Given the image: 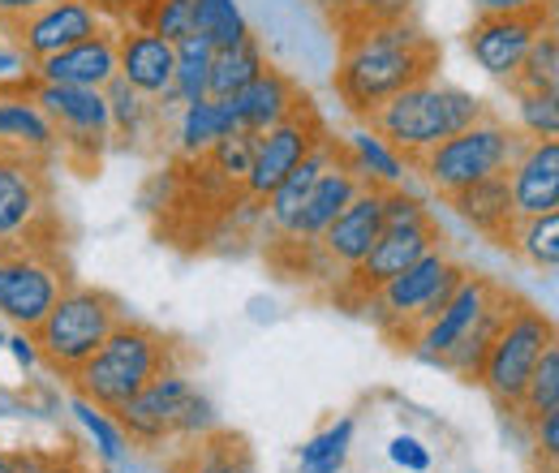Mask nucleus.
Listing matches in <instances>:
<instances>
[{
  "label": "nucleus",
  "instance_id": "nucleus-3",
  "mask_svg": "<svg viewBox=\"0 0 559 473\" xmlns=\"http://www.w3.org/2000/svg\"><path fill=\"white\" fill-rule=\"evenodd\" d=\"M487 113V104L452 82H439V78H426L405 86L401 95H392L370 121L366 130L379 134L405 164V173H414L421 155L430 146H439L443 138H452L456 130L474 126L478 117Z\"/></svg>",
  "mask_w": 559,
  "mask_h": 473
},
{
  "label": "nucleus",
  "instance_id": "nucleus-40",
  "mask_svg": "<svg viewBox=\"0 0 559 473\" xmlns=\"http://www.w3.org/2000/svg\"><path fill=\"white\" fill-rule=\"evenodd\" d=\"M516 113L525 138L559 134V91H516Z\"/></svg>",
  "mask_w": 559,
  "mask_h": 473
},
{
  "label": "nucleus",
  "instance_id": "nucleus-19",
  "mask_svg": "<svg viewBox=\"0 0 559 473\" xmlns=\"http://www.w3.org/2000/svg\"><path fill=\"white\" fill-rule=\"evenodd\" d=\"M512 211L521 215H547L559 211V142L556 138H530L521 155L508 168Z\"/></svg>",
  "mask_w": 559,
  "mask_h": 473
},
{
  "label": "nucleus",
  "instance_id": "nucleus-43",
  "mask_svg": "<svg viewBox=\"0 0 559 473\" xmlns=\"http://www.w3.org/2000/svg\"><path fill=\"white\" fill-rule=\"evenodd\" d=\"M388 457H392V465H401V470L409 473H426L430 470V448L414 439V435H396L392 444H388Z\"/></svg>",
  "mask_w": 559,
  "mask_h": 473
},
{
  "label": "nucleus",
  "instance_id": "nucleus-5",
  "mask_svg": "<svg viewBox=\"0 0 559 473\" xmlns=\"http://www.w3.org/2000/svg\"><path fill=\"white\" fill-rule=\"evenodd\" d=\"M112 422L121 426L126 444L146 448V452H164L194 435H207L215 426V409L177 366V370H164L159 379H151L139 397H130L112 413Z\"/></svg>",
  "mask_w": 559,
  "mask_h": 473
},
{
  "label": "nucleus",
  "instance_id": "nucleus-18",
  "mask_svg": "<svg viewBox=\"0 0 559 473\" xmlns=\"http://www.w3.org/2000/svg\"><path fill=\"white\" fill-rule=\"evenodd\" d=\"M495 288H499V280L478 275V271H465V280L452 288V297L443 301V310L421 328L409 353L435 366L452 344H461V336L478 323V315L487 310V301H490V293H495Z\"/></svg>",
  "mask_w": 559,
  "mask_h": 473
},
{
  "label": "nucleus",
  "instance_id": "nucleus-28",
  "mask_svg": "<svg viewBox=\"0 0 559 473\" xmlns=\"http://www.w3.org/2000/svg\"><path fill=\"white\" fill-rule=\"evenodd\" d=\"M267 66H272V61H267V52H263L259 35H246L241 44L219 48V52L211 57L207 99H228V95L246 91V86H250V82H254Z\"/></svg>",
  "mask_w": 559,
  "mask_h": 473
},
{
  "label": "nucleus",
  "instance_id": "nucleus-42",
  "mask_svg": "<svg viewBox=\"0 0 559 473\" xmlns=\"http://www.w3.org/2000/svg\"><path fill=\"white\" fill-rule=\"evenodd\" d=\"M73 413H78V422L91 430V439H95V448H99V457L104 461H121L126 457V435H121V426L104 413V409L86 405V401H73Z\"/></svg>",
  "mask_w": 559,
  "mask_h": 473
},
{
  "label": "nucleus",
  "instance_id": "nucleus-38",
  "mask_svg": "<svg viewBox=\"0 0 559 473\" xmlns=\"http://www.w3.org/2000/svg\"><path fill=\"white\" fill-rule=\"evenodd\" d=\"M126 26H142L168 44L186 39L194 31V0H139L134 17Z\"/></svg>",
  "mask_w": 559,
  "mask_h": 473
},
{
  "label": "nucleus",
  "instance_id": "nucleus-51",
  "mask_svg": "<svg viewBox=\"0 0 559 473\" xmlns=\"http://www.w3.org/2000/svg\"><path fill=\"white\" fill-rule=\"evenodd\" d=\"M0 323H4V319H0ZM0 344H4V328H0Z\"/></svg>",
  "mask_w": 559,
  "mask_h": 473
},
{
  "label": "nucleus",
  "instance_id": "nucleus-4",
  "mask_svg": "<svg viewBox=\"0 0 559 473\" xmlns=\"http://www.w3.org/2000/svg\"><path fill=\"white\" fill-rule=\"evenodd\" d=\"M465 263L448 255V246L421 255L418 263L392 275L361 310L374 319V328L392 340L396 348H414L418 332L443 310V301L452 297V288L465 280Z\"/></svg>",
  "mask_w": 559,
  "mask_h": 473
},
{
  "label": "nucleus",
  "instance_id": "nucleus-35",
  "mask_svg": "<svg viewBox=\"0 0 559 473\" xmlns=\"http://www.w3.org/2000/svg\"><path fill=\"white\" fill-rule=\"evenodd\" d=\"M194 35L207 39L211 48L219 52V48L241 44L254 31H250V22H246L237 0H194Z\"/></svg>",
  "mask_w": 559,
  "mask_h": 473
},
{
  "label": "nucleus",
  "instance_id": "nucleus-20",
  "mask_svg": "<svg viewBox=\"0 0 559 473\" xmlns=\"http://www.w3.org/2000/svg\"><path fill=\"white\" fill-rule=\"evenodd\" d=\"M301 99H306V91L293 82V73L267 66L246 91H237V95H228V99H219V104H224V113H228V121H233L237 130L263 134V130L280 126Z\"/></svg>",
  "mask_w": 559,
  "mask_h": 473
},
{
  "label": "nucleus",
  "instance_id": "nucleus-36",
  "mask_svg": "<svg viewBox=\"0 0 559 473\" xmlns=\"http://www.w3.org/2000/svg\"><path fill=\"white\" fill-rule=\"evenodd\" d=\"M508 91H559V39H556V22L530 44L521 69L512 73Z\"/></svg>",
  "mask_w": 559,
  "mask_h": 473
},
{
  "label": "nucleus",
  "instance_id": "nucleus-33",
  "mask_svg": "<svg viewBox=\"0 0 559 473\" xmlns=\"http://www.w3.org/2000/svg\"><path fill=\"white\" fill-rule=\"evenodd\" d=\"M237 126L228 121L219 99H199V104H181V121H177V146L181 155H199L211 142H219L224 134H233Z\"/></svg>",
  "mask_w": 559,
  "mask_h": 473
},
{
  "label": "nucleus",
  "instance_id": "nucleus-14",
  "mask_svg": "<svg viewBox=\"0 0 559 473\" xmlns=\"http://www.w3.org/2000/svg\"><path fill=\"white\" fill-rule=\"evenodd\" d=\"M383 194H388V186L366 181L353 194V203L310 241V263L319 268L314 275H336L341 280L370 255V246L383 233Z\"/></svg>",
  "mask_w": 559,
  "mask_h": 473
},
{
  "label": "nucleus",
  "instance_id": "nucleus-44",
  "mask_svg": "<svg viewBox=\"0 0 559 473\" xmlns=\"http://www.w3.org/2000/svg\"><path fill=\"white\" fill-rule=\"evenodd\" d=\"M530 430H534V448H538V457L547 461V470H556V457H559V413H547V417H538Z\"/></svg>",
  "mask_w": 559,
  "mask_h": 473
},
{
  "label": "nucleus",
  "instance_id": "nucleus-29",
  "mask_svg": "<svg viewBox=\"0 0 559 473\" xmlns=\"http://www.w3.org/2000/svg\"><path fill=\"white\" fill-rule=\"evenodd\" d=\"M104 99H108V117H112V142H139L146 138V130L168 113L159 99H146L142 91H134L126 78H112L104 86Z\"/></svg>",
  "mask_w": 559,
  "mask_h": 473
},
{
  "label": "nucleus",
  "instance_id": "nucleus-45",
  "mask_svg": "<svg viewBox=\"0 0 559 473\" xmlns=\"http://www.w3.org/2000/svg\"><path fill=\"white\" fill-rule=\"evenodd\" d=\"M474 13H534V9H556V0H469Z\"/></svg>",
  "mask_w": 559,
  "mask_h": 473
},
{
  "label": "nucleus",
  "instance_id": "nucleus-47",
  "mask_svg": "<svg viewBox=\"0 0 559 473\" xmlns=\"http://www.w3.org/2000/svg\"><path fill=\"white\" fill-rule=\"evenodd\" d=\"M39 4H48V0H0V26H4V22H13V17L35 13Z\"/></svg>",
  "mask_w": 559,
  "mask_h": 473
},
{
  "label": "nucleus",
  "instance_id": "nucleus-30",
  "mask_svg": "<svg viewBox=\"0 0 559 473\" xmlns=\"http://www.w3.org/2000/svg\"><path fill=\"white\" fill-rule=\"evenodd\" d=\"M211 57H215V48H211L207 39H199L194 31L173 44V91L164 99L168 108L173 104H199V99H207Z\"/></svg>",
  "mask_w": 559,
  "mask_h": 473
},
{
  "label": "nucleus",
  "instance_id": "nucleus-25",
  "mask_svg": "<svg viewBox=\"0 0 559 473\" xmlns=\"http://www.w3.org/2000/svg\"><path fill=\"white\" fill-rule=\"evenodd\" d=\"M443 203L456 211V220H465L474 233H483L490 246L508 250V237H512V224H516L512 190H508V173L487 177V181H478V186H465V190L448 194Z\"/></svg>",
  "mask_w": 559,
  "mask_h": 473
},
{
  "label": "nucleus",
  "instance_id": "nucleus-1",
  "mask_svg": "<svg viewBox=\"0 0 559 473\" xmlns=\"http://www.w3.org/2000/svg\"><path fill=\"white\" fill-rule=\"evenodd\" d=\"M443 61V48L421 31L418 22H388V26H366L341 35V57L332 86L341 104L366 126L392 95L405 86L435 78Z\"/></svg>",
  "mask_w": 559,
  "mask_h": 473
},
{
  "label": "nucleus",
  "instance_id": "nucleus-48",
  "mask_svg": "<svg viewBox=\"0 0 559 473\" xmlns=\"http://www.w3.org/2000/svg\"><path fill=\"white\" fill-rule=\"evenodd\" d=\"M4 344H13V357H17L22 366H35V362H39V357H35V344H31V336H26V332H13Z\"/></svg>",
  "mask_w": 559,
  "mask_h": 473
},
{
  "label": "nucleus",
  "instance_id": "nucleus-13",
  "mask_svg": "<svg viewBox=\"0 0 559 473\" xmlns=\"http://www.w3.org/2000/svg\"><path fill=\"white\" fill-rule=\"evenodd\" d=\"M328 134L332 130H328V121H323V113H319V104L310 95L280 126L254 134V159H250V177H246V199L254 206L263 203Z\"/></svg>",
  "mask_w": 559,
  "mask_h": 473
},
{
  "label": "nucleus",
  "instance_id": "nucleus-12",
  "mask_svg": "<svg viewBox=\"0 0 559 473\" xmlns=\"http://www.w3.org/2000/svg\"><path fill=\"white\" fill-rule=\"evenodd\" d=\"M439 246H448V237H443V228H439V220L430 215V220H421V224H396V228H383L379 233V241L370 246V255L349 271V275H341L336 280V288H332V297L341 301V306H349V310H361L392 275H401V271L409 268V263H418L421 255H430V250H439Z\"/></svg>",
  "mask_w": 559,
  "mask_h": 473
},
{
  "label": "nucleus",
  "instance_id": "nucleus-50",
  "mask_svg": "<svg viewBox=\"0 0 559 473\" xmlns=\"http://www.w3.org/2000/svg\"><path fill=\"white\" fill-rule=\"evenodd\" d=\"M0 473H9V452L0 448Z\"/></svg>",
  "mask_w": 559,
  "mask_h": 473
},
{
  "label": "nucleus",
  "instance_id": "nucleus-23",
  "mask_svg": "<svg viewBox=\"0 0 559 473\" xmlns=\"http://www.w3.org/2000/svg\"><path fill=\"white\" fill-rule=\"evenodd\" d=\"M117 78L164 104L173 91V44L142 26H117Z\"/></svg>",
  "mask_w": 559,
  "mask_h": 473
},
{
  "label": "nucleus",
  "instance_id": "nucleus-26",
  "mask_svg": "<svg viewBox=\"0 0 559 473\" xmlns=\"http://www.w3.org/2000/svg\"><path fill=\"white\" fill-rule=\"evenodd\" d=\"M336 146H341V138L336 134H328L284 181H280L276 190L263 199V228L272 233V241L276 237H284L288 228H293V220H297V211H301V203H306V194H310V186L319 181V173L332 164V155H336Z\"/></svg>",
  "mask_w": 559,
  "mask_h": 473
},
{
  "label": "nucleus",
  "instance_id": "nucleus-9",
  "mask_svg": "<svg viewBox=\"0 0 559 473\" xmlns=\"http://www.w3.org/2000/svg\"><path fill=\"white\" fill-rule=\"evenodd\" d=\"M22 86L31 91V99L39 104V113L48 117V126L57 134V164H66L78 177H95L112 146V117H108L104 91L57 86V82H39L31 73L22 78Z\"/></svg>",
  "mask_w": 559,
  "mask_h": 473
},
{
  "label": "nucleus",
  "instance_id": "nucleus-31",
  "mask_svg": "<svg viewBox=\"0 0 559 473\" xmlns=\"http://www.w3.org/2000/svg\"><path fill=\"white\" fill-rule=\"evenodd\" d=\"M508 255L525 259L530 268H538V271H556L559 268V211L521 215V220L512 224Z\"/></svg>",
  "mask_w": 559,
  "mask_h": 473
},
{
  "label": "nucleus",
  "instance_id": "nucleus-2",
  "mask_svg": "<svg viewBox=\"0 0 559 473\" xmlns=\"http://www.w3.org/2000/svg\"><path fill=\"white\" fill-rule=\"evenodd\" d=\"M177 366H181V344L164 336L159 328L126 315L108 332V340L73 370L70 383L78 401L104 409L112 417L130 397H139L151 379H159L164 370H177Z\"/></svg>",
  "mask_w": 559,
  "mask_h": 473
},
{
  "label": "nucleus",
  "instance_id": "nucleus-7",
  "mask_svg": "<svg viewBox=\"0 0 559 473\" xmlns=\"http://www.w3.org/2000/svg\"><path fill=\"white\" fill-rule=\"evenodd\" d=\"M525 142L530 138L521 134L516 126L499 121L487 108L474 126H465V130H456L452 138H443L439 146H430L418 164H414V173H418L439 199H448V194H456L465 186H478L487 177L508 173Z\"/></svg>",
  "mask_w": 559,
  "mask_h": 473
},
{
  "label": "nucleus",
  "instance_id": "nucleus-21",
  "mask_svg": "<svg viewBox=\"0 0 559 473\" xmlns=\"http://www.w3.org/2000/svg\"><path fill=\"white\" fill-rule=\"evenodd\" d=\"M26 73L39 78V82H57V86H91V91H104V86L117 78V26H104L99 35L73 44L66 52L26 66Z\"/></svg>",
  "mask_w": 559,
  "mask_h": 473
},
{
  "label": "nucleus",
  "instance_id": "nucleus-22",
  "mask_svg": "<svg viewBox=\"0 0 559 473\" xmlns=\"http://www.w3.org/2000/svg\"><path fill=\"white\" fill-rule=\"evenodd\" d=\"M0 155H31L57 164V134L22 78L0 82Z\"/></svg>",
  "mask_w": 559,
  "mask_h": 473
},
{
  "label": "nucleus",
  "instance_id": "nucleus-49",
  "mask_svg": "<svg viewBox=\"0 0 559 473\" xmlns=\"http://www.w3.org/2000/svg\"><path fill=\"white\" fill-rule=\"evenodd\" d=\"M17 66H22V61H17L13 52H0V73H4V69H17Z\"/></svg>",
  "mask_w": 559,
  "mask_h": 473
},
{
  "label": "nucleus",
  "instance_id": "nucleus-37",
  "mask_svg": "<svg viewBox=\"0 0 559 473\" xmlns=\"http://www.w3.org/2000/svg\"><path fill=\"white\" fill-rule=\"evenodd\" d=\"M349 142V155L353 164H357V173L366 177V181H374V186H405V164H401V155L383 142L379 134H370V130H361V134L345 138Z\"/></svg>",
  "mask_w": 559,
  "mask_h": 473
},
{
  "label": "nucleus",
  "instance_id": "nucleus-8",
  "mask_svg": "<svg viewBox=\"0 0 559 473\" xmlns=\"http://www.w3.org/2000/svg\"><path fill=\"white\" fill-rule=\"evenodd\" d=\"M57 164L0 155V250H61Z\"/></svg>",
  "mask_w": 559,
  "mask_h": 473
},
{
  "label": "nucleus",
  "instance_id": "nucleus-41",
  "mask_svg": "<svg viewBox=\"0 0 559 473\" xmlns=\"http://www.w3.org/2000/svg\"><path fill=\"white\" fill-rule=\"evenodd\" d=\"M9 473H95L86 461H82V452H73V448H17V452H9Z\"/></svg>",
  "mask_w": 559,
  "mask_h": 473
},
{
  "label": "nucleus",
  "instance_id": "nucleus-34",
  "mask_svg": "<svg viewBox=\"0 0 559 473\" xmlns=\"http://www.w3.org/2000/svg\"><path fill=\"white\" fill-rule=\"evenodd\" d=\"M547 413H559V348L556 344L538 357L534 375L525 379L521 401H516V409H512V417L525 422V426H534V422L547 417Z\"/></svg>",
  "mask_w": 559,
  "mask_h": 473
},
{
  "label": "nucleus",
  "instance_id": "nucleus-11",
  "mask_svg": "<svg viewBox=\"0 0 559 473\" xmlns=\"http://www.w3.org/2000/svg\"><path fill=\"white\" fill-rule=\"evenodd\" d=\"M70 284L61 250H0V319L31 336Z\"/></svg>",
  "mask_w": 559,
  "mask_h": 473
},
{
  "label": "nucleus",
  "instance_id": "nucleus-27",
  "mask_svg": "<svg viewBox=\"0 0 559 473\" xmlns=\"http://www.w3.org/2000/svg\"><path fill=\"white\" fill-rule=\"evenodd\" d=\"M512 301H516V293H508V288L499 284V288L490 293L487 310L478 315V323L461 336V344H452L435 366H443V370H452V375H461V379L478 383V370H483V362H487L490 344H495V336H499V328H503V319H508Z\"/></svg>",
  "mask_w": 559,
  "mask_h": 473
},
{
  "label": "nucleus",
  "instance_id": "nucleus-15",
  "mask_svg": "<svg viewBox=\"0 0 559 473\" xmlns=\"http://www.w3.org/2000/svg\"><path fill=\"white\" fill-rule=\"evenodd\" d=\"M104 26H108V22H104L86 0H48V4H39L35 13L4 22L0 31H4L9 44H13V57L26 61V66H35V61H44V57H57V52H66L73 44L99 35Z\"/></svg>",
  "mask_w": 559,
  "mask_h": 473
},
{
  "label": "nucleus",
  "instance_id": "nucleus-32",
  "mask_svg": "<svg viewBox=\"0 0 559 473\" xmlns=\"http://www.w3.org/2000/svg\"><path fill=\"white\" fill-rule=\"evenodd\" d=\"M332 26L345 31H366V26H388V22H409L414 0H319Z\"/></svg>",
  "mask_w": 559,
  "mask_h": 473
},
{
  "label": "nucleus",
  "instance_id": "nucleus-17",
  "mask_svg": "<svg viewBox=\"0 0 559 473\" xmlns=\"http://www.w3.org/2000/svg\"><path fill=\"white\" fill-rule=\"evenodd\" d=\"M366 186V177L357 173V164H353L349 155V142L341 138V146H336V155H332V164L319 173V181L310 186V194H306V203L297 211V220H293V228L276 237V241H293V246H306V241H314L345 206L353 203V194Z\"/></svg>",
  "mask_w": 559,
  "mask_h": 473
},
{
  "label": "nucleus",
  "instance_id": "nucleus-16",
  "mask_svg": "<svg viewBox=\"0 0 559 473\" xmlns=\"http://www.w3.org/2000/svg\"><path fill=\"white\" fill-rule=\"evenodd\" d=\"M556 22V9H534V13H483L474 17V26L465 31V48L490 78L512 82V73L521 69L530 44Z\"/></svg>",
  "mask_w": 559,
  "mask_h": 473
},
{
  "label": "nucleus",
  "instance_id": "nucleus-39",
  "mask_svg": "<svg viewBox=\"0 0 559 473\" xmlns=\"http://www.w3.org/2000/svg\"><path fill=\"white\" fill-rule=\"evenodd\" d=\"M353 417H341L332 422L328 430H319L306 448H301V473H341L345 461H349V448H353Z\"/></svg>",
  "mask_w": 559,
  "mask_h": 473
},
{
  "label": "nucleus",
  "instance_id": "nucleus-24",
  "mask_svg": "<svg viewBox=\"0 0 559 473\" xmlns=\"http://www.w3.org/2000/svg\"><path fill=\"white\" fill-rule=\"evenodd\" d=\"M168 473H259L246 435H233L224 426H211L207 435H194L177 448H168Z\"/></svg>",
  "mask_w": 559,
  "mask_h": 473
},
{
  "label": "nucleus",
  "instance_id": "nucleus-6",
  "mask_svg": "<svg viewBox=\"0 0 559 473\" xmlns=\"http://www.w3.org/2000/svg\"><path fill=\"white\" fill-rule=\"evenodd\" d=\"M126 319V306L121 297H112L108 288H91V284H70L57 306L39 319V328L31 332V344H35V357L61 375V379H73V370L108 340V332Z\"/></svg>",
  "mask_w": 559,
  "mask_h": 473
},
{
  "label": "nucleus",
  "instance_id": "nucleus-10",
  "mask_svg": "<svg viewBox=\"0 0 559 473\" xmlns=\"http://www.w3.org/2000/svg\"><path fill=\"white\" fill-rule=\"evenodd\" d=\"M551 344H556V319L547 310H538L534 301L516 297L512 310H508V319H503V328H499V336L490 344L483 370H478V383L487 388V397L503 413L516 409L521 392H525V379L534 375L538 357Z\"/></svg>",
  "mask_w": 559,
  "mask_h": 473
},
{
  "label": "nucleus",
  "instance_id": "nucleus-46",
  "mask_svg": "<svg viewBox=\"0 0 559 473\" xmlns=\"http://www.w3.org/2000/svg\"><path fill=\"white\" fill-rule=\"evenodd\" d=\"M108 26H126L130 17H134V9H139V0H86Z\"/></svg>",
  "mask_w": 559,
  "mask_h": 473
}]
</instances>
